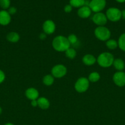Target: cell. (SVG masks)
<instances>
[{"mask_svg":"<svg viewBox=\"0 0 125 125\" xmlns=\"http://www.w3.org/2000/svg\"><path fill=\"white\" fill-rule=\"evenodd\" d=\"M52 46L55 50L58 52H65L71 46L67 38L63 35L55 37L52 41Z\"/></svg>","mask_w":125,"mask_h":125,"instance_id":"1","label":"cell"},{"mask_svg":"<svg viewBox=\"0 0 125 125\" xmlns=\"http://www.w3.org/2000/svg\"><path fill=\"white\" fill-rule=\"evenodd\" d=\"M114 57L110 52H104L100 53L97 58V62L103 68H108L113 65Z\"/></svg>","mask_w":125,"mask_h":125,"instance_id":"2","label":"cell"},{"mask_svg":"<svg viewBox=\"0 0 125 125\" xmlns=\"http://www.w3.org/2000/svg\"><path fill=\"white\" fill-rule=\"evenodd\" d=\"M95 37L100 41H107L111 36L110 31L105 26H98L94 30Z\"/></svg>","mask_w":125,"mask_h":125,"instance_id":"3","label":"cell"},{"mask_svg":"<svg viewBox=\"0 0 125 125\" xmlns=\"http://www.w3.org/2000/svg\"><path fill=\"white\" fill-rule=\"evenodd\" d=\"M89 86V81L85 77H80L75 82L74 85L75 90L78 93L85 92Z\"/></svg>","mask_w":125,"mask_h":125,"instance_id":"4","label":"cell"},{"mask_svg":"<svg viewBox=\"0 0 125 125\" xmlns=\"http://www.w3.org/2000/svg\"><path fill=\"white\" fill-rule=\"evenodd\" d=\"M106 15L107 20L113 22H116L121 18V11L115 7H110L107 10Z\"/></svg>","mask_w":125,"mask_h":125,"instance_id":"5","label":"cell"},{"mask_svg":"<svg viewBox=\"0 0 125 125\" xmlns=\"http://www.w3.org/2000/svg\"><path fill=\"white\" fill-rule=\"evenodd\" d=\"M51 75L56 78H61L67 73V68L62 64H58L54 66L51 70Z\"/></svg>","mask_w":125,"mask_h":125,"instance_id":"6","label":"cell"},{"mask_svg":"<svg viewBox=\"0 0 125 125\" xmlns=\"http://www.w3.org/2000/svg\"><path fill=\"white\" fill-rule=\"evenodd\" d=\"M105 6H106L105 0H91L89 4V7L91 11L95 13L100 12V11L105 8Z\"/></svg>","mask_w":125,"mask_h":125,"instance_id":"7","label":"cell"},{"mask_svg":"<svg viewBox=\"0 0 125 125\" xmlns=\"http://www.w3.org/2000/svg\"><path fill=\"white\" fill-rule=\"evenodd\" d=\"M93 23L98 26H104L107 22V18L104 13L102 12L96 13L92 18Z\"/></svg>","mask_w":125,"mask_h":125,"instance_id":"8","label":"cell"},{"mask_svg":"<svg viewBox=\"0 0 125 125\" xmlns=\"http://www.w3.org/2000/svg\"><path fill=\"white\" fill-rule=\"evenodd\" d=\"M113 81L117 86L123 87L125 85V73L122 72H117L113 76Z\"/></svg>","mask_w":125,"mask_h":125,"instance_id":"9","label":"cell"},{"mask_svg":"<svg viewBox=\"0 0 125 125\" xmlns=\"http://www.w3.org/2000/svg\"><path fill=\"white\" fill-rule=\"evenodd\" d=\"M44 32L47 35H51L55 32L56 29V25L55 23L51 20H47L45 21L42 26Z\"/></svg>","mask_w":125,"mask_h":125,"instance_id":"10","label":"cell"},{"mask_svg":"<svg viewBox=\"0 0 125 125\" xmlns=\"http://www.w3.org/2000/svg\"><path fill=\"white\" fill-rule=\"evenodd\" d=\"M11 17L7 11L5 10L0 11V24L2 26H7L11 23Z\"/></svg>","mask_w":125,"mask_h":125,"instance_id":"11","label":"cell"},{"mask_svg":"<svg viewBox=\"0 0 125 125\" xmlns=\"http://www.w3.org/2000/svg\"><path fill=\"white\" fill-rule=\"evenodd\" d=\"M25 96L28 99L31 101L36 100L39 98V94L38 90L36 89L33 87L28 88L25 91Z\"/></svg>","mask_w":125,"mask_h":125,"instance_id":"12","label":"cell"},{"mask_svg":"<svg viewBox=\"0 0 125 125\" xmlns=\"http://www.w3.org/2000/svg\"><path fill=\"white\" fill-rule=\"evenodd\" d=\"M77 14L80 18H87L91 14V10L89 6H83L80 7L77 12Z\"/></svg>","mask_w":125,"mask_h":125,"instance_id":"13","label":"cell"},{"mask_svg":"<svg viewBox=\"0 0 125 125\" xmlns=\"http://www.w3.org/2000/svg\"><path fill=\"white\" fill-rule=\"evenodd\" d=\"M82 61H83V63L86 65L91 66L94 65L96 62L97 59L93 55L87 54L83 56L82 58Z\"/></svg>","mask_w":125,"mask_h":125,"instance_id":"14","label":"cell"},{"mask_svg":"<svg viewBox=\"0 0 125 125\" xmlns=\"http://www.w3.org/2000/svg\"><path fill=\"white\" fill-rule=\"evenodd\" d=\"M38 106L42 109H47L50 107V101L45 97H39L37 100Z\"/></svg>","mask_w":125,"mask_h":125,"instance_id":"15","label":"cell"},{"mask_svg":"<svg viewBox=\"0 0 125 125\" xmlns=\"http://www.w3.org/2000/svg\"><path fill=\"white\" fill-rule=\"evenodd\" d=\"M113 65L115 67V69L117 70L118 72H122L125 69V62H124V61L122 59L120 58L114 59Z\"/></svg>","mask_w":125,"mask_h":125,"instance_id":"16","label":"cell"},{"mask_svg":"<svg viewBox=\"0 0 125 125\" xmlns=\"http://www.w3.org/2000/svg\"><path fill=\"white\" fill-rule=\"evenodd\" d=\"M6 39L9 42L11 43H17L20 40V35L16 32H11L8 33Z\"/></svg>","mask_w":125,"mask_h":125,"instance_id":"17","label":"cell"},{"mask_svg":"<svg viewBox=\"0 0 125 125\" xmlns=\"http://www.w3.org/2000/svg\"><path fill=\"white\" fill-rule=\"evenodd\" d=\"M43 83L47 86H50L54 83V77L51 74H47L43 78Z\"/></svg>","mask_w":125,"mask_h":125,"instance_id":"18","label":"cell"},{"mask_svg":"<svg viewBox=\"0 0 125 125\" xmlns=\"http://www.w3.org/2000/svg\"><path fill=\"white\" fill-rule=\"evenodd\" d=\"M100 74L96 72H94L91 73L88 76V79L91 83H96L100 79Z\"/></svg>","mask_w":125,"mask_h":125,"instance_id":"19","label":"cell"},{"mask_svg":"<svg viewBox=\"0 0 125 125\" xmlns=\"http://www.w3.org/2000/svg\"><path fill=\"white\" fill-rule=\"evenodd\" d=\"M65 54L67 58L70 59H74L77 56V52L75 49L70 47L68 50L65 51Z\"/></svg>","mask_w":125,"mask_h":125,"instance_id":"20","label":"cell"},{"mask_svg":"<svg viewBox=\"0 0 125 125\" xmlns=\"http://www.w3.org/2000/svg\"><path fill=\"white\" fill-rule=\"evenodd\" d=\"M106 46L110 50H115L116 48L118 46V42H116L115 40L113 39H109L107 41H106Z\"/></svg>","mask_w":125,"mask_h":125,"instance_id":"21","label":"cell"},{"mask_svg":"<svg viewBox=\"0 0 125 125\" xmlns=\"http://www.w3.org/2000/svg\"><path fill=\"white\" fill-rule=\"evenodd\" d=\"M118 45L120 50L125 51V33L121 34L118 39Z\"/></svg>","mask_w":125,"mask_h":125,"instance_id":"22","label":"cell"},{"mask_svg":"<svg viewBox=\"0 0 125 125\" xmlns=\"http://www.w3.org/2000/svg\"><path fill=\"white\" fill-rule=\"evenodd\" d=\"M85 0H70V5L72 7H81L84 6Z\"/></svg>","mask_w":125,"mask_h":125,"instance_id":"23","label":"cell"},{"mask_svg":"<svg viewBox=\"0 0 125 125\" xmlns=\"http://www.w3.org/2000/svg\"><path fill=\"white\" fill-rule=\"evenodd\" d=\"M67 40H68L69 42L71 45H74L77 42L78 39H77V37L76 36V35L74 34H71L68 36Z\"/></svg>","mask_w":125,"mask_h":125,"instance_id":"24","label":"cell"},{"mask_svg":"<svg viewBox=\"0 0 125 125\" xmlns=\"http://www.w3.org/2000/svg\"><path fill=\"white\" fill-rule=\"evenodd\" d=\"M10 0H0V6L3 9H8L10 6Z\"/></svg>","mask_w":125,"mask_h":125,"instance_id":"25","label":"cell"},{"mask_svg":"<svg viewBox=\"0 0 125 125\" xmlns=\"http://www.w3.org/2000/svg\"><path fill=\"white\" fill-rule=\"evenodd\" d=\"M6 79V75L4 72L1 70H0V84L3 83Z\"/></svg>","mask_w":125,"mask_h":125,"instance_id":"26","label":"cell"},{"mask_svg":"<svg viewBox=\"0 0 125 125\" xmlns=\"http://www.w3.org/2000/svg\"><path fill=\"white\" fill-rule=\"evenodd\" d=\"M64 10L65 12H66V13H70L72 10V6L70 4L66 5V6H65Z\"/></svg>","mask_w":125,"mask_h":125,"instance_id":"27","label":"cell"},{"mask_svg":"<svg viewBox=\"0 0 125 125\" xmlns=\"http://www.w3.org/2000/svg\"><path fill=\"white\" fill-rule=\"evenodd\" d=\"M7 12H9V13L11 15H14L15 13L17 12V9H16L15 7H11L9 9Z\"/></svg>","mask_w":125,"mask_h":125,"instance_id":"28","label":"cell"},{"mask_svg":"<svg viewBox=\"0 0 125 125\" xmlns=\"http://www.w3.org/2000/svg\"><path fill=\"white\" fill-rule=\"evenodd\" d=\"M47 34L44 32L40 33V35H39V39L42 40H44L47 38Z\"/></svg>","mask_w":125,"mask_h":125,"instance_id":"29","label":"cell"},{"mask_svg":"<svg viewBox=\"0 0 125 125\" xmlns=\"http://www.w3.org/2000/svg\"><path fill=\"white\" fill-rule=\"evenodd\" d=\"M31 105L32 107H37V106H38V101H37V100L31 101Z\"/></svg>","mask_w":125,"mask_h":125,"instance_id":"30","label":"cell"},{"mask_svg":"<svg viewBox=\"0 0 125 125\" xmlns=\"http://www.w3.org/2000/svg\"><path fill=\"white\" fill-rule=\"evenodd\" d=\"M121 17L125 19V10L121 11Z\"/></svg>","mask_w":125,"mask_h":125,"instance_id":"31","label":"cell"},{"mask_svg":"<svg viewBox=\"0 0 125 125\" xmlns=\"http://www.w3.org/2000/svg\"><path fill=\"white\" fill-rule=\"evenodd\" d=\"M116 1H117V2H125V0H116Z\"/></svg>","mask_w":125,"mask_h":125,"instance_id":"32","label":"cell"},{"mask_svg":"<svg viewBox=\"0 0 125 125\" xmlns=\"http://www.w3.org/2000/svg\"><path fill=\"white\" fill-rule=\"evenodd\" d=\"M2 108H1V106H0V115L2 114Z\"/></svg>","mask_w":125,"mask_h":125,"instance_id":"33","label":"cell"},{"mask_svg":"<svg viewBox=\"0 0 125 125\" xmlns=\"http://www.w3.org/2000/svg\"><path fill=\"white\" fill-rule=\"evenodd\" d=\"M4 125H14L12 124V123H6V124H5Z\"/></svg>","mask_w":125,"mask_h":125,"instance_id":"34","label":"cell"}]
</instances>
